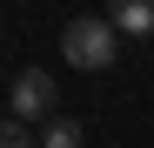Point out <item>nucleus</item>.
<instances>
[{"label":"nucleus","instance_id":"nucleus-1","mask_svg":"<svg viewBox=\"0 0 154 148\" xmlns=\"http://www.w3.org/2000/svg\"><path fill=\"white\" fill-rule=\"evenodd\" d=\"M60 54H67V67L100 74V67H114V54H121V34H114L100 14H81V20H67V34H60Z\"/></svg>","mask_w":154,"mask_h":148},{"label":"nucleus","instance_id":"nucleus-2","mask_svg":"<svg viewBox=\"0 0 154 148\" xmlns=\"http://www.w3.org/2000/svg\"><path fill=\"white\" fill-rule=\"evenodd\" d=\"M60 114V94H54V74L47 67H27V74H14V121L27 128V121H54Z\"/></svg>","mask_w":154,"mask_h":148},{"label":"nucleus","instance_id":"nucleus-3","mask_svg":"<svg viewBox=\"0 0 154 148\" xmlns=\"http://www.w3.org/2000/svg\"><path fill=\"white\" fill-rule=\"evenodd\" d=\"M114 34H154V0H121V7L107 14Z\"/></svg>","mask_w":154,"mask_h":148},{"label":"nucleus","instance_id":"nucleus-4","mask_svg":"<svg viewBox=\"0 0 154 148\" xmlns=\"http://www.w3.org/2000/svg\"><path fill=\"white\" fill-rule=\"evenodd\" d=\"M81 141H87V128H81L74 114H54V121L40 128V148H81Z\"/></svg>","mask_w":154,"mask_h":148},{"label":"nucleus","instance_id":"nucleus-5","mask_svg":"<svg viewBox=\"0 0 154 148\" xmlns=\"http://www.w3.org/2000/svg\"><path fill=\"white\" fill-rule=\"evenodd\" d=\"M0 148H34V135L20 128V121H0Z\"/></svg>","mask_w":154,"mask_h":148}]
</instances>
